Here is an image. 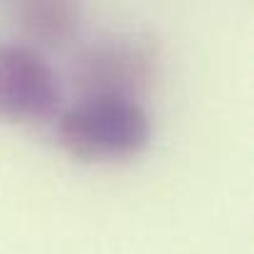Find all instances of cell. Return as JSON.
<instances>
[{
  "label": "cell",
  "mask_w": 254,
  "mask_h": 254,
  "mask_svg": "<svg viewBox=\"0 0 254 254\" xmlns=\"http://www.w3.org/2000/svg\"><path fill=\"white\" fill-rule=\"evenodd\" d=\"M57 141L82 163L124 161L148 146L151 119L133 99L79 96L57 119Z\"/></svg>",
  "instance_id": "cell-1"
},
{
  "label": "cell",
  "mask_w": 254,
  "mask_h": 254,
  "mask_svg": "<svg viewBox=\"0 0 254 254\" xmlns=\"http://www.w3.org/2000/svg\"><path fill=\"white\" fill-rule=\"evenodd\" d=\"M158 52L148 37L114 35L79 52L72 67V82L82 96L133 99L156 79Z\"/></svg>",
  "instance_id": "cell-2"
},
{
  "label": "cell",
  "mask_w": 254,
  "mask_h": 254,
  "mask_svg": "<svg viewBox=\"0 0 254 254\" xmlns=\"http://www.w3.org/2000/svg\"><path fill=\"white\" fill-rule=\"evenodd\" d=\"M60 106V82L47 60L27 45H0V121L42 124Z\"/></svg>",
  "instance_id": "cell-3"
},
{
  "label": "cell",
  "mask_w": 254,
  "mask_h": 254,
  "mask_svg": "<svg viewBox=\"0 0 254 254\" xmlns=\"http://www.w3.org/2000/svg\"><path fill=\"white\" fill-rule=\"evenodd\" d=\"M15 20L22 35L37 47H64L79 30L82 7L69 0H20Z\"/></svg>",
  "instance_id": "cell-4"
}]
</instances>
